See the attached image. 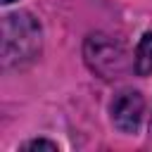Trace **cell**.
Instances as JSON below:
<instances>
[{
	"instance_id": "cell-5",
	"label": "cell",
	"mask_w": 152,
	"mask_h": 152,
	"mask_svg": "<svg viewBox=\"0 0 152 152\" xmlns=\"http://www.w3.org/2000/svg\"><path fill=\"white\" fill-rule=\"evenodd\" d=\"M24 152H31V150H48V152H57V145L50 142V140H31L26 145H21Z\"/></svg>"
},
{
	"instance_id": "cell-1",
	"label": "cell",
	"mask_w": 152,
	"mask_h": 152,
	"mask_svg": "<svg viewBox=\"0 0 152 152\" xmlns=\"http://www.w3.org/2000/svg\"><path fill=\"white\" fill-rule=\"evenodd\" d=\"M40 52V24L28 12L7 14L2 21V64L21 66Z\"/></svg>"
},
{
	"instance_id": "cell-3",
	"label": "cell",
	"mask_w": 152,
	"mask_h": 152,
	"mask_svg": "<svg viewBox=\"0 0 152 152\" xmlns=\"http://www.w3.org/2000/svg\"><path fill=\"white\" fill-rule=\"evenodd\" d=\"M145 112V100L138 90H121L112 102V121L121 133H135Z\"/></svg>"
},
{
	"instance_id": "cell-6",
	"label": "cell",
	"mask_w": 152,
	"mask_h": 152,
	"mask_svg": "<svg viewBox=\"0 0 152 152\" xmlns=\"http://www.w3.org/2000/svg\"><path fill=\"white\" fill-rule=\"evenodd\" d=\"M2 2H5V5H10V2H14V0H2Z\"/></svg>"
},
{
	"instance_id": "cell-2",
	"label": "cell",
	"mask_w": 152,
	"mask_h": 152,
	"mask_svg": "<svg viewBox=\"0 0 152 152\" xmlns=\"http://www.w3.org/2000/svg\"><path fill=\"white\" fill-rule=\"evenodd\" d=\"M86 62L102 78H119L126 71V50L104 33H93L86 40Z\"/></svg>"
},
{
	"instance_id": "cell-4",
	"label": "cell",
	"mask_w": 152,
	"mask_h": 152,
	"mask_svg": "<svg viewBox=\"0 0 152 152\" xmlns=\"http://www.w3.org/2000/svg\"><path fill=\"white\" fill-rule=\"evenodd\" d=\"M133 69L138 76H147L152 74V33H145L135 48V57H133Z\"/></svg>"
}]
</instances>
